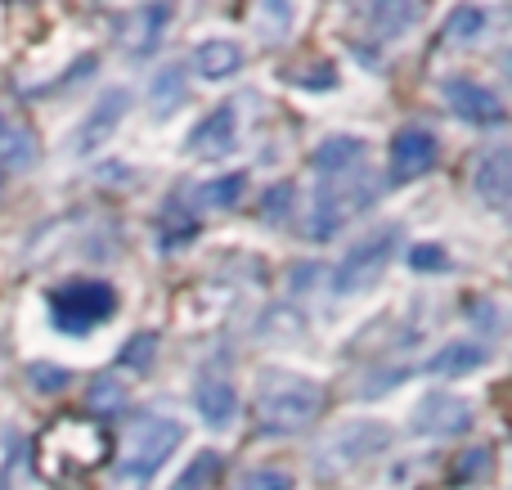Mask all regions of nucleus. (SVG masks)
Masks as SVG:
<instances>
[{"label":"nucleus","instance_id":"nucleus-1","mask_svg":"<svg viewBox=\"0 0 512 490\" xmlns=\"http://www.w3.org/2000/svg\"><path fill=\"white\" fill-rule=\"evenodd\" d=\"M324 410V387L292 369H261L256 378V428L265 437H288L306 423L319 419Z\"/></svg>","mask_w":512,"mask_h":490},{"label":"nucleus","instance_id":"nucleus-2","mask_svg":"<svg viewBox=\"0 0 512 490\" xmlns=\"http://www.w3.org/2000/svg\"><path fill=\"white\" fill-rule=\"evenodd\" d=\"M378 176H373L369 158L364 162H351L342 171H328L319 176V189H315V207H310V239H333L346 221L364 212V207L378 198Z\"/></svg>","mask_w":512,"mask_h":490},{"label":"nucleus","instance_id":"nucleus-3","mask_svg":"<svg viewBox=\"0 0 512 490\" xmlns=\"http://www.w3.org/2000/svg\"><path fill=\"white\" fill-rule=\"evenodd\" d=\"M99 459H108V432L99 423L59 419L41 437V473L50 482H68L77 473H90Z\"/></svg>","mask_w":512,"mask_h":490},{"label":"nucleus","instance_id":"nucleus-4","mask_svg":"<svg viewBox=\"0 0 512 490\" xmlns=\"http://www.w3.org/2000/svg\"><path fill=\"white\" fill-rule=\"evenodd\" d=\"M180 441H185V428H180L176 419H167V414H140V419L126 428V437H122L117 473H122L126 482H135V486L149 482V477L180 450Z\"/></svg>","mask_w":512,"mask_h":490},{"label":"nucleus","instance_id":"nucleus-5","mask_svg":"<svg viewBox=\"0 0 512 490\" xmlns=\"http://www.w3.org/2000/svg\"><path fill=\"white\" fill-rule=\"evenodd\" d=\"M117 315V288L108 279H68L50 293V324L59 333L86 338Z\"/></svg>","mask_w":512,"mask_h":490},{"label":"nucleus","instance_id":"nucleus-6","mask_svg":"<svg viewBox=\"0 0 512 490\" xmlns=\"http://www.w3.org/2000/svg\"><path fill=\"white\" fill-rule=\"evenodd\" d=\"M396 243H400V225H382L378 234H369L364 243H355L333 270V293L355 297V293H364V288H373L382 279V270H387Z\"/></svg>","mask_w":512,"mask_h":490},{"label":"nucleus","instance_id":"nucleus-7","mask_svg":"<svg viewBox=\"0 0 512 490\" xmlns=\"http://www.w3.org/2000/svg\"><path fill=\"white\" fill-rule=\"evenodd\" d=\"M391 446V432L382 423H351V428H337L333 437L319 446V473H346V468L373 459L378 450Z\"/></svg>","mask_w":512,"mask_h":490},{"label":"nucleus","instance_id":"nucleus-8","mask_svg":"<svg viewBox=\"0 0 512 490\" xmlns=\"http://www.w3.org/2000/svg\"><path fill=\"white\" fill-rule=\"evenodd\" d=\"M472 428V405L454 392H427L414 410L418 437H463Z\"/></svg>","mask_w":512,"mask_h":490},{"label":"nucleus","instance_id":"nucleus-9","mask_svg":"<svg viewBox=\"0 0 512 490\" xmlns=\"http://www.w3.org/2000/svg\"><path fill=\"white\" fill-rule=\"evenodd\" d=\"M441 158V140L427 126H400L391 135V176L396 180H418L436 167Z\"/></svg>","mask_w":512,"mask_h":490},{"label":"nucleus","instance_id":"nucleus-10","mask_svg":"<svg viewBox=\"0 0 512 490\" xmlns=\"http://www.w3.org/2000/svg\"><path fill=\"white\" fill-rule=\"evenodd\" d=\"M441 95H445V104H450L454 113L463 117V122L499 126V122L508 117L504 99H499L490 86H477V81H468V77H450V81H441Z\"/></svg>","mask_w":512,"mask_h":490},{"label":"nucleus","instance_id":"nucleus-11","mask_svg":"<svg viewBox=\"0 0 512 490\" xmlns=\"http://www.w3.org/2000/svg\"><path fill=\"white\" fill-rule=\"evenodd\" d=\"M234 140H239V104H221L194 126L185 153L189 158H225L234 149Z\"/></svg>","mask_w":512,"mask_h":490},{"label":"nucleus","instance_id":"nucleus-12","mask_svg":"<svg viewBox=\"0 0 512 490\" xmlns=\"http://www.w3.org/2000/svg\"><path fill=\"white\" fill-rule=\"evenodd\" d=\"M167 23H171V5H135L117 23V41L131 54H153L162 45V36H167Z\"/></svg>","mask_w":512,"mask_h":490},{"label":"nucleus","instance_id":"nucleus-13","mask_svg":"<svg viewBox=\"0 0 512 490\" xmlns=\"http://www.w3.org/2000/svg\"><path fill=\"white\" fill-rule=\"evenodd\" d=\"M131 113V90H108L104 99H99L95 108H90V117L77 126V140H72V149L77 153H95L99 144L108 140V135H117V122Z\"/></svg>","mask_w":512,"mask_h":490},{"label":"nucleus","instance_id":"nucleus-14","mask_svg":"<svg viewBox=\"0 0 512 490\" xmlns=\"http://www.w3.org/2000/svg\"><path fill=\"white\" fill-rule=\"evenodd\" d=\"M472 189H477V198L486 207H495V212H504L508 207V194H512V158L504 144H495V149H486L477 158V167H472Z\"/></svg>","mask_w":512,"mask_h":490},{"label":"nucleus","instance_id":"nucleus-15","mask_svg":"<svg viewBox=\"0 0 512 490\" xmlns=\"http://www.w3.org/2000/svg\"><path fill=\"white\" fill-rule=\"evenodd\" d=\"M194 405H198L207 428H225V423L239 414V392H234L225 378H203L194 392Z\"/></svg>","mask_w":512,"mask_h":490},{"label":"nucleus","instance_id":"nucleus-16","mask_svg":"<svg viewBox=\"0 0 512 490\" xmlns=\"http://www.w3.org/2000/svg\"><path fill=\"white\" fill-rule=\"evenodd\" d=\"M486 365V347L481 342H445L432 360H427V374L436 378H459V374H472V369Z\"/></svg>","mask_w":512,"mask_h":490},{"label":"nucleus","instance_id":"nucleus-17","mask_svg":"<svg viewBox=\"0 0 512 490\" xmlns=\"http://www.w3.org/2000/svg\"><path fill=\"white\" fill-rule=\"evenodd\" d=\"M194 68H198V77H207V81L234 77V72L243 68V50L234 41H203L194 50Z\"/></svg>","mask_w":512,"mask_h":490},{"label":"nucleus","instance_id":"nucleus-18","mask_svg":"<svg viewBox=\"0 0 512 490\" xmlns=\"http://www.w3.org/2000/svg\"><path fill=\"white\" fill-rule=\"evenodd\" d=\"M369 158V144L360 140V135H328L324 144L315 149V171L319 176H328V171H342V167H351V162H364Z\"/></svg>","mask_w":512,"mask_h":490},{"label":"nucleus","instance_id":"nucleus-19","mask_svg":"<svg viewBox=\"0 0 512 490\" xmlns=\"http://www.w3.org/2000/svg\"><path fill=\"white\" fill-rule=\"evenodd\" d=\"M158 234H162V248H180V243H189L198 234L194 212H189L180 198H167L162 212H158Z\"/></svg>","mask_w":512,"mask_h":490},{"label":"nucleus","instance_id":"nucleus-20","mask_svg":"<svg viewBox=\"0 0 512 490\" xmlns=\"http://www.w3.org/2000/svg\"><path fill=\"white\" fill-rule=\"evenodd\" d=\"M418 18H423V5H373L369 9L373 36H405Z\"/></svg>","mask_w":512,"mask_h":490},{"label":"nucleus","instance_id":"nucleus-21","mask_svg":"<svg viewBox=\"0 0 512 490\" xmlns=\"http://www.w3.org/2000/svg\"><path fill=\"white\" fill-rule=\"evenodd\" d=\"M216 477H221V455H216V450H203L198 459H189V468L171 482V490H212Z\"/></svg>","mask_w":512,"mask_h":490},{"label":"nucleus","instance_id":"nucleus-22","mask_svg":"<svg viewBox=\"0 0 512 490\" xmlns=\"http://www.w3.org/2000/svg\"><path fill=\"white\" fill-rule=\"evenodd\" d=\"M243 189H248V176H243V171H230V176L207 180V185L198 189V203L203 207H234L243 198Z\"/></svg>","mask_w":512,"mask_h":490},{"label":"nucleus","instance_id":"nucleus-23","mask_svg":"<svg viewBox=\"0 0 512 490\" xmlns=\"http://www.w3.org/2000/svg\"><path fill=\"white\" fill-rule=\"evenodd\" d=\"M86 405L95 414H117L126 405V387L117 383L113 374H104V378H95V383L86 387Z\"/></svg>","mask_w":512,"mask_h":490},{"label":"nucleus","instance_id":"nucleus-24","mask_svg":"<svg viewBox=\"0 0 512 490\" xmlns=\"http://www.w3.org/2000/svg\"><path fill=\"white\" fill-rule=\"evenodd\" d=\"M481 32H486V9L477 5H459L445 23V41H477Z\"/></svg>","mask_w":512,"mask_h":490},{"label":"nucleus","instance_id":"nucleus-25","mask_svg":"<svg viewBox=\"0 0 512 490\" xmlns=\"http://www.w3.org/2000/svg\"><path fill=\"white\" fill-rule=\"evenodd\" d=\"M180 77L185 72L180 68H167L153 77V99H158V117H171L180 108V99H185V86H180Z\"/></svg>","mask_w":512,"mask_h":490},{"label":"nucleus","instance_id":"nucleus-26","mask_svg":"<svg viewBox=\"0 0 512 490\" xmlns=\"http://www.w3.org/2000/svg\"><path fill=\"white\" fill-rule=\"evenodd\" d=\"M234 490H292V473H283V468H248V473H239Z\"/></svg>","mask_w":512,"mask_h":490},{"label":"nucleus","instance_id":"nucleus-27","mask_svg":"<svg viewBox=\"0 0 512 490\" xmlns=\"http://www.w3.org/2000/svg\"><path fill=\"white\" fill-rule=\"evenodd\" d=\"M27 378H32L36 392H63L68 387V369H59V365H32Z\"/></svg>","mask_w":512,"mask_h":490},{"label":"nucleus","instance_id":"nucleus-28","mask_svg":"<svg viewBox=\"0 0 512 490\" xmlns=\"http://www.w3.org/2000/svg\"><path fill=\"white\" fill-rule=\"evenodd\" d=\"M409 266H414V270H445V266H450V257H445L441 243H414Z\"/></svg>","mask_w":512,"mask_h":490},{"label":"nucleus","instance_id":"nucleus-29","mask_svg":"<svg viewBox=\"0 0 512 490\" xmlns=\"http://www.w3.org/2000/svg\"><path fill=\"white\" fill-rule=\"evenodd\" d=\"M153 351H158V338H153V333H140V338H131V342H126V351H122V365L149 369Z\"/></svg>","mask_w":512,"mask_h":490},{"label":"nucleus","instance_id":"nucleus-30","mask_svg":"<svg viewBox=\"0 0 512 490\" xmlns=\"http://www.w3.org/2000/svg\"><path fill=\"white\" fill-rule=\"evenodd\" d=\"M486 477L490 473V450L481 446V450H468V455H463V464H459V477Z\"/></svg>","mask_w":512,"mask_h":490},{"label":"nucleus","instance_id":"nucleus-31","mask_svg":"<svg viewBox=\"0 0 512 490\" xmlns=\"http://www.w3.org/2000/svg\"><path fill=\"white\" fill-rule=\"evenodd\" d=\"M0 189H5V167H0Z\"/></svg>","mask_w":512,"mask_h":490}]
</instances>
